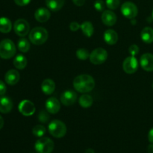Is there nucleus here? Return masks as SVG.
I'll return each instance as SVG.
<instances>
[{
	"mask_svg": "<svg viewBox=\"0 0 153 153\" xmlns=\"http://www.w3.org/2000/svg\"><path fill=\"white\" fill-rule=\"evenodd\" d=\"M73 87L78 92L85 94L94 89L95 87V81L90 75H79L73 80Z\"/></svg>",
	"mask_w": 153,
	"mask_h": 153,
	"instance_id": "nucleus-1",
	"label": "nucleus"
},
{
	"mask_svg": "<svg viewBox=\"0 0 153 153\" xmlns=\"http://www.w3.org/2000/svg\"><path fill=\"white\" fill-rule=\"evenodd\" d=\"M48 39V31L43 27H36L29 33V40L33 44H43Z\"/></svg>",
	"mask_w": 153,
	"mask_h": 153,
	"instance_id": "nucleus-2",
	"label": "nucleus"
},
{
	"mask_svg": "<svg viewBox=\"0 0 153 153\" xmlns=\"http://www.w3.org/2000/svg\"><path fill=\"white\" fill-rule=\"evenodd\" d=\"M16 54V46L10 39H4L0 42V57L3 59H10Z\"/></svg>",
	"mask_w": 153,
	"mask_h": 153,
	"instance_id": "nucleus-3",
	"label": "nucleus"
},
{
	"mask_svg": "<svg viewBox=\"0 0 153 153\" xmlns=\"http://www.w3.org/2000/svg\"><path fill=\"white\" fill-rule=\"evenodd\" d=\"M49 134L56 138H61L67 133V126L61 120H55L49 124L48 126Z\"/></svg>",
	"mask_w": 153,
	"mask_h": 153,
	"instance_id": "nucleus-4",
	"label": "nucleus"
},
{
	"mask_svg": "<svg viewBox=\"0 0 153 153\" xmlns=\"http://www.w3.org/2000/svg\"><path fill=\"white\" fill-rule=\"evenodd\" d=\"M34 149L37 153H51L54 149V142L49 137H40L36 141Z\"/></svg>",
	"mask_w": 153,
	"mask_h": 153,
	"instance_id": "nucleus-5",
	"label": "nucleus"
},
{
	"mask_svg": "<svg viewBox=\"0 0 153 153\" xmlns=\"http://www.w3.org/2000/svg\"><path fill=\"white\" fill-rule=\"evenodd\" d=\"M90 61L93 64L100 65L103 64L108 58V52L103 48H97L90 54Z\"/></svg>",
	"mask_w": 153,
	"mask_h": 153,
	"instance_id": "nucleus-6",
	"label": "nucleus"
},
{
	"mask_svg": "<svg viewBox=\"0 0 153 153\" xmlns=\"http://www.w3.org/2000/svg\"><path fill=\"white\" fill-rule=\"evenodd\" d=\"M121 12L125 17L128 19H134L137 16L138 10L135 4L131 1H126L121 6Z\"/></svg>",
	"mask_w": 153,
	"mask_h": 153,
	"instance_id": "nucleus-7",
	"label": "nucleus"
},
{
	"mask_svg": "<svg viewBox=\"0 0 153 153\" xmlns=\"http://www.w3.org/2000/svg\"><path fill=\"white\" fill-rule=\"evenodd\" d=\"M15 33L19 37H25L29 32L30 25L28 22L24 19H19L16 20L13 25Z\"/></svg>",
	"mask_w": 153,
	"mask_h": 153,
	"instance_id": "nucleus-8",
	"label": "nucleus"
},
{
	"mask_svg": "<svg viewBox=\"0 0 153 153\" xmlns=\"http://www.w3.org/2000/svg\"><path fill=\"white\" fill-rule=\"evenodd\" d=\"M138 61L134 56H129L124 60L123 63V69L128 74H132L137 70Z\"/></svg>",
	"mask_w": 153,
	"mask_h": 153,
	"instance_id": "nucleus-9",
	"label": "nucleus"
},
{
	"mask_svg": "<svg viewBox=\"0 0 153 153\" xmlns=\"http://www.w3.org/2000/svg\"><path fill=\"white\" fill-rule=\"evenodd\" d=\"M19 111L24 116H31L35 112V106L30 100H22L19 104Z\"/></svg>",
	"mask_w": 153,
	"mask_h": 153,
	"instance_id": "nucleus-10",
	"label": "nucleus"
},
{
	"mask_svg": "<svg viewBox=\"0 0 153 153\" xmlns=\"http://www.w3.org/2000/svg\"><path fill=\"white\" fill-rule=\"evenodd\" d=\"M77 100V94L73 91H66L61 94V101L63 105L70 106L74 104Z\"/></svg>",
	"mask_w": 153,
	"mask_h": 153,
	"instance_id": "nucleus-11",
	"label": "nucleus"
},
{
	"mask_svg": "<svg viewBox=\"0 0 153 153\" xmlns=\"http://www.w3.org/2000/svg\"><path fill=\"white\" fill-rule=\"evenodd\" d=\"M140 66L147 72L153 71V55L151 53H145L140 57Z\"/></svg>",
	"mask_w": 153,
	"mask_h": 153,
	"instance_id": "nucleus-12",
	"label": "nucleus"
},
{
	"mask_svg": "<svg viewBox=\"0 0 153 153\" xmlns=\"http://www.w3.org/2000/svg\"><path fill=\"white\" fill-rule=\"evenodd\" d=\"M46 108L49 114H57L58 112H59L60 109H61L59 100L55 97L49 98L46 102Z\"/></svg>",
	"mask_w": 153,
	"mask_h": 153,
	"instance_id": "nucleus-13",
	"label": "nucleus"
},
{
	"mask_svg": "<svg viewBox=\"0 0 153 153\" xmlns=\"http://www.w3.org/2000/svg\"><path fill=\"white\" fill-rule=\"evenodd\" d=\"M102 21L108 26H112L117 22V16L111 10H104L102 14Z\"/></svg>",
	"mask_w": 153,
	"mask_h": 153,
	"instance_id": "nucleus-14",
	"label": "nucleus"
},
{
	"mask_svg": "<svg viewBox=\"0 0 153 153\" xmlns=\"http://www.w3.org/2000/svg\"><path fill=\"white\" fill-rule=\"evenodd\" d=\"M51 13L47 8L40 7L34 13V18L39 22H46L49 19Z\"/></svg>",
	"mask_w": 153,
	"mask_h": 153,
	"instance_id": "nucleus-15",
	"label": "nucleus"
},
{
	"mask_svg": "<svg viewBox=\"0 0 153 153\" xmlns=\"http://www.w3.org/2000/svg\"><path fill=\"white\" fill-rule=\"evenodd\" d=\"M4 80L9 85H16L19 80V72L15 70H8L4 76Z\"/></svg>",
	"mask_w": 153,
	"mask_h": 153,
	"instance_id": "nucleus-16",
	"label": "nucleus"
},
{
	"mask_svg": "<svg viewBox=\"0 0 153 153\" xmlns=\"http://www.w3.org/2000/svg\"><path fill=\"white\" fill-rule=\"evenodd\" d=\"M13 108V102L8 97L0 98V112L2 114H7Z\"/></svg>",
	"mask_w": 153,
	"mask_h": 153,
	"instance_id": "nucleus-17",
	"label": "nucleus"
},
{
	"mask_svg": "<svg viewBox=\"0 0 153 153\" xmlns=\"http://www.w3.org/2000/svg\"><path fill=\"white\" fill-rule=\"evenodd\" d=\"M104 40L108 45H114L117 42L118 34L114 30L108 29L104 33Z\"/></svg>",
	"mask_w": 153,
	"mask_h": 153,
	"instance_id": "nucleus-18",
	"label": "nucleus"
},
{
	"mask_svg": "<svg viewBox=\"0 0 153 153\" xmlns=\"http://www.w3.org/2000/svg\"><path fill=\"white\" fill-rule=\"evenodd\" d=\"M55 88V84L53 80L52 79H45L41 85L42 91L46 95H50L54 92Z\"/></svg>",
	"mask_w": 153,
	"mask_h": 153,
	"instance_id": "nucleus-19",
	"label": "nucleus"
},
{
	"mask_svg": "<svg viewBox=\"0 0 153 153\" xmlns=\"http://www.w3.org/2000/svg\"><path fill=\"white\" fill-rule=\"evenodd\" d=\"M65 3V0H46V4L48 8L52 11L61 10Z\"/></svg>",
	"mask_w": 153,
	"mask_h": 153,
	"instance_id": "nucleus-20",
	"label": "nucleus"
},
{
	"mask_svg": "<svg viewBox=\"0 0 153 153\" xmlns=\"http://www.w3.org/2000/svg\"><path fill=\"white\" fill-rule=\"evenodd\" d=\"M142 40L146 43H151L153 42V28L151 27H145L140 33Z\"/></svg>",
	"mask_w": 153,
	"mask_h": 153,
	"instance_id": "nucleus-21",
	"label": "nucleus"
},
{
	"mask_svg": "<svg viewBox=\"0 0 153 153\" xmlns=\"http://www.w3.org/2000/svg\"><path fill=\"white\" fill-rule=\"evenodd\" d=\"M81 29L85 36L88 37H91L94 34V25L90 21H85L81 25Z\"/></svg>",
	"mask_w": 153,
	"mask_h": 153,
	"instance_id": "nucleus-22",
	"label": "nucleus"
},
{
	"mask_svg": "<svg viewBox=\"0 0 153 153\" xmlns=\"http://www.w3.org/2000/svg\"><path fill=\"white\" fill-rule=\"evenodd\" d=\"M12 28L11 22L9 19L6 17L0 18V31L1 33L10 32Z\"/></svg>",
	"mask_w": 153,
	"mask_h": 153,
	"instance_id": "nucleus-23",
	"label": "nucleus"
},
{
	"mask_svg": "<svg viewBox=\"0 0 153 153\" xmlns=\"http://www.w3.org/2000/svg\"><path fill=\"white\" fill-rule=\"evenodd\" d=\"M13 65L18 70H23L27 65V59L22 55H18L13 60Z\"/></svg>",
	"mask_w": 153,
	"mask_h": 153,
	"instance_id": "nucleus-24",
	"label": "nucleus"
},
{
	"mask_svg": "<svg viewBox=\"0 0 153 153\" xmlns=\"http://www.w3.org/2000/svg\"><path fill=\"white\" fill-rule=\"evenodd\" d=\"M79 105L82 106V108H90L93 105L94 102V100H93L92 97L88 94H83L79 98Z\"/></svg>",
	"mask_w": 153,
	"mask_h": 153,
	"instance_id": "nucleus-25",
	"label": "nucleus"
},
{
	"mask_svg": "<svg viewBox=\"0 0 153 153\" xmlns=\"http://www.w3.org/2000/svg\"><path fill=\"white\" fill-rule=\"evenodd\" d=\"M17 47L20 52L25 53L28 52L30 49V43L28 40L25 38L19 39L17 43Z\"/></svg>",
	"mask_w": 153,
	"mask_h": 153,
	"instance_id": "nucleus-26",
	"label": "nucleus"
},
{
	"mask_svg": "<svg viewBox=\"0 0 153 153\" xmlns=\"http://www.w3.org/2000/svg\"><path fill=\"white\" fill-rule=\"evenodd\" d=\"M46 129L43 126L37 125L33 128L32 133L34 136L37 137H42L45 134H46Z\"/></svg>",
	"mask_w": 153,
	"mask_h": 153,
	"instance_id": "nucleus-27",
	"label": "nucleus"
},
{
	"mask_svg": "<svg viewBox=\"0 0 153 153\" xmlns=\"http://www.w3.org/2000/svg\"><path fill=\"white\" fill-rule=\"evenodd\" d=\"M76 56L79 59L85 61L90 57V54L86 49H79L76 51Z\"/></svg>",
	"mask_w": 153,
	"mask_h": 153,
	"instance_id": "nucleus-28",
	"label": "nucleus"
},
{
	"mask_svg": "<svg viewBox=\"0 0 153 153\" xmlns=\"http://www.w3.org/2000/svg\"><path fill=\"white\" fill-rule=\"evenodd\" d=\"M120 0H106V5L111 10H115L119 7Z\"/></svg>",
	"mask_w": 153,
	"mask_h": 153,
	"instance_id": "nucleus-29",
	"label": "nucleus"
},
{
	"mask_svg": "<svg viewBox=\"0 0 153 153\" xmlns=\"http://www.w3.org/2000/svg\"><path fill=\"white\" fill-rule=\"evenodd\" d=\"M49 112L46 111H42L39 113L38 114V120L40 122L43 123H46L47 121H49Z\"/></svg>",
	"mask_w": 153,
	"mask_h": 153,
	"instance_id": "nucleus-30",
	"label": "nucleus"
},
{
	"mask_svg": "<svg viewBox=\"0 0 153 153\" xmlns=\"http://www.w3.org/2000/svg\"><path fill=\"white\" fill-rule=\"evenodd\" d=\"M94 7L97 11H103L105 9V3L102 0H97L94 2Z\"/></svg>",
	"mask_w": 153,
	"mask_h": 153,
	"instance_id": "nucleus-31",
	"label": "nucleus"
},
{
	"mask_svg": "<svg viewBox=\"0 0 153 153\" xmlns=\"http://www.w3.org/2000/svg\"><path fill=\"white\" fill-rule=\"evenodd\" d=\"M140 51V49H139L138 46L135 44H133L128 48V52H129L131 56H135L136 55H137Z\"/></svg>",
	"mask_w": 153,
	"mask_h": 153,
	"instance_id": "nucleus-32",
	"label": "nucleus"
},
{
	"mask_svg": "<svg viewBox=\"0 0 153 153\" xmlns=\"http://www.w3.org/2000/svg\"><path fill=\"white\" fill-rule=\"evenodd\" d=\"M80 28H81V25L76 22H71V23H70V30H71V31H77V30H79Z\"/></svg>",
	"mask_w": 153,
	"mask_h": 153,
	"instance_id": "nucleus-33",
	"label": "nucleus"
},
{
	"mask_svg": "<svg viewBox=\"0 0 153 153\" xmlns=\"http://www.w3.org/2000/svg\"><path fill=\"white\" fill-rule=\"evenodd\" d=\"M31 0H14V2L19 6H25L29 4Z\"/></svg>",
	"mask_w": 153,
	"mask_h": 153,
	"instance_id": "nucleus-34",
	"label": "nucleus"
},
{
	"mask_svg": "<svg viewBox=\"0 0 153 153\" xmlns=\"http://www.w3.org/2000/svg\"><path fill=\"white\" fill-rule=\"evenodd\" d=\"M7 91V88H6L5 85L2 81L0 80V95H4Z\"/></svg>",
	"mask_w": 153,
	"mask_h": 153,
	"instance_id": "nucleus-35",
	"label": "nucleus"
},
{
	"mask_svg": "<svg viewBox=\"0 0 153 153\" xmlns=\"http://www.w3.org/2000/svg\"><path fill=\"white\" fill-rule=\"evenodd\" d=\"M73 2L74 3L76 6L80 7V6L84 5V4H85V0H73Z\"/></svg>",
	"mask_w": 153,
	"mask_h": 153,
	"instance_id": "nucleus-36",
	"label": "nucleus"
},
{
	"mask_svg": "<svg viewBox=\"0 0 153 153\" xmlns=\"http://www.w3.org/2000/svg\"><path fill=\"white\" fill-rule=\"evenodd\" d=\"M148 140L151 143H153V128H151L148 134Z\"/></svg>",
	"mask_w": 153,
	"mask_h": 153,
	"instance_id": "nucleus-37",
	"label": "nucleus"
},
{
	"mask_svg": "<svg viewBox=\"0 0 153 153\" xmlns=\"http://www.w3.org/2000/svg\"><path fill=\"white\" fill-rule=\"evenodd\" d=\"M147 152L148 153H153V143H151L150 145L148 146Z\"/></svg>",
	"mask_w": 153,
	"mask_h": 153,
	"instance_id": "nucleus-38",
	"label": "nucleus"
},
{
	"mask_svg": "<svg viewBox=\"0 0 153 153\" xmlns=\"http://www.w3.org/2000/svg\"><path fill=\"white\" fill-rule=\"evenodd\" d=\"M3 126H4V120H3L2 117L0 115V130L2 128Z\"/></svg>",
	"mask_w": 153,
	"mask_h": 153,
	"instance_id": "nucleus-39",
	"label": "nucleus"
},
{
	"mask_svg": "<svg viewBox=\"0 0 153 153\" xmlns=\"http://www.w3.org/2000/svg\"><path fill=\"white\" fill-rule=\"evenodd\" d=\"M85 153H95V152H94V149L89 148V149H86V151H85Z\"/></svg>",
	"mask_w": 153,
	"mask_h": 153,
	"instance_id": "nucleus-40",
	"label": "nucleus"
},
{
	"mask_svg": "<svg viewBox=\"0 0 153 153\" xmlns=\"http://www.w3.org/2000/svg\"><path fill=\"white\" fill-rule=\"evenodd\" d=\"M152 18H153V10H152Z\"/></svg>",
	"mask_w": 153,
	"mask_h": 153,
	"instance_id": "nucleus-41",
	"label": "nucleus"
},
{
	"mask_svg": "<svg viewBox=\"0 0 153 153\" xmlns=\"http://www.w3.org/2000/svg\"><path fill=\"white\" fill-rule=\"evenodd\" d=\"M152 88H153V84H152Z\"/></svg>",
	"mask_w": 153,
	"mask_h": 153,
	"instance_id": "nucleus-42",
	"label": "nucleus"
}]
</instances>
